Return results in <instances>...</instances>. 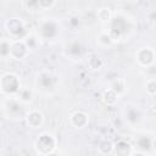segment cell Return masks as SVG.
Wrapping results in <instances>:
<instances>
[{
    "mask_svg": "<svg viewBox=\"0 0 156 156\" xmlns=\"http://www.w3.org/2000/svg\"><path fill=\"white\" fill-rule=\"evenodd\" d=\"M128 30V24H127V20L122 16H112L110 20V30H108V35L111 38L112 41L115 40H119Z\"/></svg>",
    "mask_w": 156,
    "mask_h": 156,
    "instance_id": "obj_1",
    "label": "cell"
},
{
    "mask_svg": "<svg viewBox=\"0 0 156 156\" xmlns=\"http://www.w3.org/2000/svg\"><path fill=\"white\" fill-rule=\"evenodd\" d=\"M20 89H21L20 80L15 74L6 73L0 77V90L4 94L13 95V94H17Z\"/></svg>",
    "mask_w": 156,
    "mask_h": 156,
    "instance_id": "obj_2",
    "label": "cell"
},
{
    "mask_svg": "<svg viewBox=\"0 0 156 156\" xmlns=\"http://www.w3.org/2000/svg\"><path fill=\"white\" fill-rule=\"evenodd\" d=\"M55 145H56L55 138L49 133L40 134L39 138L35 140V149L41 156L51 154L54 151V149H55Z\"/></svg>",
    "mask_w": 156,
    "mask_h": 156,
    "instance_id": "obj_3",
    "label": "cell"
},
{
    "mask_svg": "<svg viewBox=\"0 0 156 156\" xmlns=\"http://www.w3.org/2000/svg\"><path fill=\"white\" fill-rule=\"evenodd\" d=\"M6 29L12 41L20 40L26 35V26L20 18H11L6 22Z\"/></svg>",
    "mask_w": 156,
    "mask_h": 156,
    "instance_id": "obj_4",
    "label": "cell"
},
{
    "mask_svg": "<svg viewBox=\"0 0 156 156\" xmlns=\"http://www.w3.org/2000/svg\"><path fill=\"white\" fill-rule=\"evenodd\" d=\"M38 33L44 39H54L58 34V24L56 21L51 18L44 20L39 26Z\"/></svg>",
    "mask_w": 156,
    "mask_h": 156,
    "instance_id": "obj_5",
    "label": "cell"
},
{
    "mask_svg": "<svg viewBox=\"0 0 156 156\" xmlns=\"http://www.w3.org/2000/svg\"><path fill=\"white\" fill-rule=\"evenodd\" d=\"M5 111L11 117H21L23 115L22 102L18 99L12 98V99H10V100L6 101V104H5Z\"/></svg>",
    "mask_w": 156,
    "mask_h": 156,
    "instance_id": "obj_6",
    "label": "cell"
},
{
    "mask_svg": "<svg viewBox=\"0 0 156 156\" xmlns=\"http://www.w3.org/2000/svg\"><path fill=\"white\" fill-rule=\"evenodd\" d=\"M135 57L141 66H149L154 62V50L151 48H141L135 54Z\"/></svg>",
    "mask_w": 156,
    "mask_h": 156,
    "instance_id": "obj_7",
    "label": "cell"
},
{
    "mask_svg": "<svg viewBox=\"0 0 156 156\" xmlns=\"http://www.w3.org/2000/svg\"><path fill=\"white\" fill-rule=\"evenodd\" d=\"M27 48L24 45L23 41L21 40H16V41H11V48H10V56L20 60L22 57H24V55L27 54Z\"/></svg>",
    "mask_w": 156,
    "mask_h": 156,
    "instance_id": "obj_8",
    "label": "cell"
},
{
    "mask_svg": "<svg viewBox=\"0 0 156 156\" xmlns=\"http://www.w3.org/2000/svg\"><path fill=\"white\" fill-rule=\"evenodd\" d=\"M56 77L50 72H41L37 78V84L43 89H50L55 85Z\"/></svg>",
    "mask_w": 156,
    "mask_h": 156,
    "instance_id": "obj_9",
    "label": "cell"
},
{
    "mask_svg": "<svg viewBox=\"0 0 156 156\" xmlns=\"http://www.w3.org/2000/svg\"><path fill=\"white\" fill-rule=\"evenodd\" d=\"M26 121L30 128H39L43 123V115L37 110H32L26 115Z\"/></svg>",
    "mask_w": 156,
    "mask_h": 156,
    "instance_id": "obj_10",
    "label": "cell"
},
{
    "mask_svg": "<svg viewBox=\"0 0 156 156\" xmlns=\"http://www.w3.org/2000/svg\"><path fill=\"white\" fill-rule=\"evenodd\" d=\"M112 151L115 156H130L132 154V145L126 140H119L113 145Z\"/></svg>",
    "mask_w": 156,
    "mask_h": 156,
    "instance_id": "obj_11",
    "label": "cell"
},
{
    "mask_svg": "<svg viewBox=\"0 0 156 156\" xmlns=\"http://www.w3.org/2000/svg\"><path fill=\"white\" fill-rule=\"evenodd\" d=\"M69 121H71V124L74 126L76 128H83L88 123V116L82 111H76L71 116Z\"/></svg>",
    "mask_w": 156,
    "mask_h": 156,
    "instance_id": "obj_12",
    "label": "cell"
},
{
    "mask_svg": "<svg viewBox=\"0 0 156 156\" xmlns=\"http://www.w3.org/2000/svg\"><path fill=\"white\" fill-rule=\"evenodd\" d=\"M10 48H11V40L0 39V57H9Z\"/></svg>",
    "mask_w": 156,
    "mask_h": 156,
    "instance_id": "obj_13",
    "label": "cell"
},
{
    "mask_svg": "<svg viewBox=\"0 0 156 156\" xmlns=\"http://www.w3.org/2000/svg\"><path fill=\"white\" fill-rule=\"evenodd\" d=\"M102 99H104L105 104H107V105H113V104L117 101L118 95H117V94H116V93H115L112 89H107V90L104 93Z\"/></svg>",
    "mask_w": 156,
    "mask_h": 156,
    "instance_id": "obj_14",
    "label": "cell"
},
{
    "mask_svg": "<svg viewBox=\"0 0 156 156\" xmlns=\"http://www.w3.org/2000/svg\"><path fill=\"white\" fill-rule=\"evenodd\" d=\"M138 147L141 150V151H149L152 149V140L147 136H141L139 140H138Z\"/></svg>",
    "mask_w": 156,
    "mask_h": 156,
    "instance_id": "obj_15",
    "label": "cell"
},
{
    "mask_svg": "<svg viewBox=\"0 0 156 156\" xmlns=\"http://www.w3.org/2000/svg\"><path fill=\"white\" fill-rule=\"evenodd\" d=\"M111 17H112V12L110 11L108 7H100L98 10V18L101 22H110Z\"/></svg>",
    "mask_w": 156,
    "mask_h": 156,
    "instance_id": "obj_16",
    "label": "cell"
},
{
    "mask_svg": "<svg viewBox=\"0 0 156 156\" xmlns=\"http://www.w3.org/2000/svg\"><path fill=\"white\" fill-rule=\"evenodd\" d=\"M17 99L21 101V102H28L32 100V91L28 89V88H21L17 93Z\"/></svg>",
    "mask_w": 156,
    "mask_h": 156,
    "instance_id": "obj_17",
    "label": "cell"
},
{
    "mask_svg": "<svg viewBox=\"0 0 156 156\" xmlns=\"http://www.w3.org/2000/svg\"><path fill=\"white\" fill-rule=\"evenodd\" d=\"M124 88H126L124 82L122 79H116V80H113V83H112V85H111L110 89H112L117 95H119L121 93L124 91Z\"/></svg>",
    "mask_w": 156,
    "mask_h": 156,
    "instance_id": "obj_18",
    "label": "cell"
},
{
    "mask_svg": "<svg viewBox=\"0 0 156 156\" xmlns=\"http://www.w3.org/2000/svg\"><path fill=\"white\" fill-rule=\"evenodd\" d=\"M67 52L69 54V56H77L80 52V44L78 41H72L68 48H67Z\"/></svg>",
    "mask_w": 156,
    "mask_h": 156,
    "instance_id": "obj_19",
    "label": "cell"
},
{
    "mask_svg": "<svg viewBox=\"0 0 156 156\" xmlns=\"http://www.w3.org/2000/svg\"><path fill=\"white\" fill-rule=\"evenodd\" d=\"M139 112L136 111V110H129L128 112H127V117H126V119L130 123V124H134V123H136V121L139 119Z\"/></svg>",
    "mask_w": 156,
    "mask_h": 156,
    "instance_id": "obj_20",
    "label": "cell"
},
{
    "mask_svg": "<svg viewBox=\"0 0 156 156\" xmlns=\"http://www.w3.org/2000/svg\"><path fill=\"white\" fill-rule=\"evenodd\" d=\"M112 147H113L112 143H111V141L105 140V141H102V143L100 144V146H99V151H100L101 154L106 155V154H110V152L112 151Z\"/></svg>",
    "mask_w": 156,
    "mask_h": 156,
    "instance_id": "obj_21",
    "label": "cell"
},
{
    "mask_svg": "<svg viewBox=\"0 0 156 156\" xmlns=\"http://www.w3.org/2000/svg\"><path fill=\"white\" fill-rule=\"evenodd\" d=\"M102 66V61L100 57L98 56H91L90 60H89V67L93 68V69H99L100 67Z\"/></svg>",
    "mask_w": 156,
    "mask_h": 156,
    "instance_id": "obj_22",
    "label": "cell"
},
{
    "mask_svg": "<svg viewBox=\"0 0 156 156\" xmlns=\"http://www.w3.org/2000/svg\"><path fill=\"white\" fill-rule=\"evenodd\" d=\"M23 43H24L27 49H34L37 45V38L34 35H27Z\"/></svg>",
    "mask_w": 156,
    "mask_h": 156,
    "instance_id": "obj_23",
    "label": "cell"
},
{
    "mask_svg": "<svg viewBox=\"0 0 156 156\" xmlns=\"http://www.w3.org/2000/svg\"><path fill=\"white\" fill-rule=\"evenodd\" d=\"M156 82H155V79L154 78H151L147 83H146V90H147V93L150 94V95H154L155 94V91H156Z\"/></svg>",
    "mask_w": 156,
    "mask_h": 156,
    "instance_id": "obj_24",
    "label": "cell"
},
{
    "mask_svg": "<svg viewBox=\"0 0 156 156\" xmlns=\"http://www.w3.org/2000/svg\"><path fill=\"white\" fill-rule=\"evenodd\" d=\"M99 41L102 43L104 45H110V44L112 43V40H111V38H110V35H108L107 33H102V34L99 37Z\"/></svg>",
    "mask_w": 156,
    "mask_h": 156,
    "instance_id": "obj_25",
    "label": "cell"
},
{
    "mask_svg": "<svg viewBox=\"0 0 156 156\" xmlns=\"http://www.w3.org/2000/svg\"><path fill=\"white\" fill-rule=\"evenodd\" d=\"M23 5L27 7V10H39V4L38 1H26Z\"/></svg>",
    "mask_w": 156,
    "mask_h": 156,
    "instance_id": "obj_26",
    "label": "cell"
},
{
    "mask_svg": "<svg viewBox=\"0 0 156 156\" xmlns=\"http://www.w3.org/2000/svg\"><path fill=\"white\" fill-rule=\"evenodd\" d=\"M38 4H39V9L45 10V9H50V7H52L56 2H55V1H38Z\"/></svg>",
    "mask_w": 156,
    "mask_h": 156,
    "instance_id": "obj_27",
    "label": "cell"
},
{
    "mask_svg": "<svg viewBox=\"0 0 156 156\" xmlns=\"http://www.w3.org/2000/svg\"><path fill=\"white\" fill-rule=\"evenodd\" d=\"M130 156H146V155H144V154H141V152H132Z\"/></svg>",
    "mask_w": 156,
    "mask_h": 156,
    "instance_id": "obj_28",
    "label": "cell"
},
{
    "mask_svg": "<svg viewBox=\"0 0 156 156\" xmlns=\"http://www.w3.org/2000/svg\"><path fill=\"white\" fill-rule=\"evenodd\" d=\"M45 156H56V155H55V154H52V152H51V154H48V155H45Z\"/></svg>",
    "mask_w": 156,
    "mask_h": 156,
    "instance_id": "obj_29",
    "label": "cell"
},
{
    "mask_svg": "<svg viewBox=\"0 0 156 156\" xmlns=\"http://www.w3.org/2000/svg\"><path fill=\"white\" fill-rule=\"evenodd\" d=\"M0 116H1V110H0Z\"/></svg>",
    "mask_w": 156,
    "mask_h": 156,
    "instance_id": "obj_30",
    "label": "cell"
}]
</instances>
